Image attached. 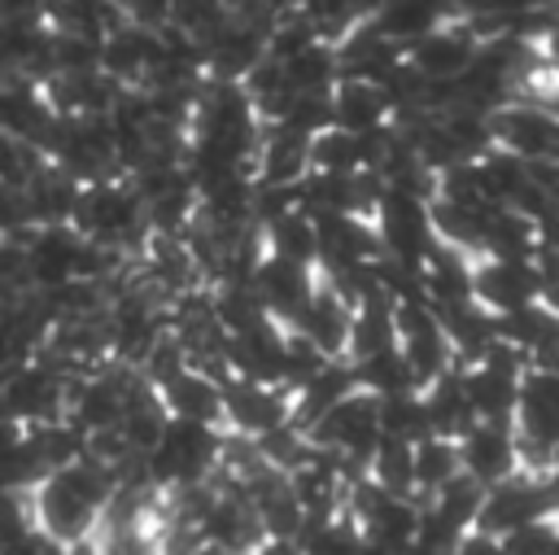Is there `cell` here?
Segmentation results:
<instances>
[{
    "mask_svg": "<svg viewBox=\"0 0 559 555\" xmlns=\"http://www.w3.org/2000/svg\"><path fill=\"white\" fill-rule=\"evenodd\" d=\"M114 489H118L114 472L83 454V459L66 463V468L48 472V476L26 494L31 520H35V529L48 533L52 542L79 551V546H87V542L100 533V516H105Z\"/></svg>",
    "mask_w": 559,
    "mask_h": 555,
    "instance_id": "1",
    "label": "cell"
},
{
    "mask_svg": "<svg viewBox=\"0 0 559 555\" xmlns=\"http://www.w3.org/2000/svg\"><path fill=\"white\" fill-rule=\"evenodd\" d=\"M70 227L83 240L109 245V249H118L127 258H140L148 236H153L144 201H140V192L131 188L127 175H109V179L83 184L79 201H74V214H70Z\"/></svg>",
    "mask_w": 559,
    "mask_h": 555,
    "instance_id": "2",
    "label": "cell"
},
{
    "mask_svg": "<svg viewBox=\"0 0 559 555\" xmlns=\"http://www.w3.org/2000/svg\"><path fill=\"white\" fill-rule=\"evenodd\" d=\"M218 463H223V428L192 424V420H170L166 433L157 437V446L144 454L148 485L162 494L214 481Z\"/></svg>",
    "mask_w": 559,
    "mask_h": 555,
    "instance_id": "3",
    "label": "cell"
},
{
    "mask_svg": "<svg viewBox=\"0 0 559 555\" xmlns=\"http://www.w3.org/2000/svg\"><path fill=\"white\" fill-rule=\"evenodd\" d=\"M306 437H310V446L336 454L354 476H362L371 450L380 446V398L367 389L345 393L323 420H314L306 428Z\"/></svg>",
    "mask_w": 559,
    "mask_h": 555,
    "instance_id": "4",
    "label": "cell"
},
{
    "mask_svg": "<svg viewBox=\"0 0 559 555\" xmlns=\"http://www.w3.org/2000/svg\"><path fill=\"white\" fill-rule=\"evenodd\" d=\"M493 149L524 166H559V114L537 101H507L489 114Z\"/></svg>",
    "mask_w": 559,
    "mask_h": 555,
    "instance_id": "5",
    "label": "cell"
},
{
    "mask_svg": "<svg viewBox=\"0 0 559 555\" xmlns=\"http://www.w3.org/2000/svg\"><path fill=\"white\" fill-rule=\"evenodd\" d=\"M371 223H376V236H380L384 258L397 262V267H406V271H419L428 262V253L437 249L428 201H419V197H406V192H389L384 188Z\"/></svg>",
    "mask_w": 559,
    "mask_h": 555,
    "instance_id": "6",
    "label": "cell"
},
{
    "mask_svg": "<svg viewBox=\"0 0 559 555\" xmlns=\"http://www.w3.org/2000/svg\"><path fill=\"white\" fill-rule=\"evenodd\" d=\"M393 323H397V350L415 376V385H432L437 376H445L450 367H459L454 350H450V336L437 319V310L424 302V297H411V302H397L393 306Z\"/></svg>",
    "mask_w": 559,
    "mask_h": 555,
    "instance_id": "7",
    "label": "cell"
},
{
    "mask_svg": "<svg viewBox=\"0 0 559 555\" xmlns=\"http://www.w3.org/2000/svg\"><path fill=\"white\" fill-rule=\"evenodd\" d=\"M66 406H70V376L52 371L39 358L13 367L0 385V411L13 415L22 428L66 420Z\"/></svg>",
    "mask_w": 559,
    "mask_h": 555,
    "instance_id": "8",
    "label": "cell"
},
{
    "mask_svg": "<svg viewBox=\"0 0 559 555\" xmlns=\"http://www.w3.org/2000/svg\"><path fill=\"white\" fill-rule=\"evenodd\" d=\"M546 516H559L546 476L515 472V476H507L502 485H489V489H485L476 529H480V533H493V538H507V533H515V529H524V524H537V520H546Z\"/></svg>",
    "mask_w": 559,
    "mask_h": 555,
    "instance_id": "9",
    "label": "cell"
},
{
    "mask_svg": "<svg viewBox=\"0 0 559 555\" xmlns=\"http://www.w3.org/2000/svg\"><path fill=\"white\" fill-rule=\"evenodd\" d=\"M542 267L533 262H515V258H476L472 267V302L480 310H489L493 319L524 310L533 302H542Z\"/></svg>",
    "mask_w": 559,
    "mask_h": 555,
    "instance_id": "10",
    "label": "cell"
},
{
    "mask_svg": "<svg viewBox=\"0 0 559 555\" xmlns=\"http://www.w3.org/2000/svg\"><path fill=\"white\" fill-rule=\"evenodd\" d=\"M284 424H293V393L284 385H258V380L223 385V428L231 437L258 441Z\"/></svg>",
    "mask_w": 559,
    "mask_h": 555,
    "instance_id": "11",
    "label": "cell"
},
{
    "mask_svg": "<svg viewBox=\"0 0 559 555\" xmlns=\"http://www.w3.org/2000/svg\"><path fill=\"white\" fill-rule=\"evenodd\" d=\"M349 323H354V302L319 271V284H314L310 302H306V306L297 310V319L284 323V328L301 332L323 358H345V354H349Z\"/></svg>",
    "mask_w": 559,
    "mask_h": 555,
    "instance_id": "12",
    "label": "cell"
},
{
    "mask_svg": "<svg viewBox=\"0 0 559 555\" xmlns=\"http://www.w3.org/2000/svg\"><path fill=\"white\" fill-rule=\"evenodd\" d=\"M459 463L463 476H472L476 485H502L507 476L524 472L520 468V446H515V428L511 424H472L459 437Z\"/></svg>",
    "mask_w": 559,
    "mask_h": 555,
    "instance_id": "13",
    "label": "cell"
},
{
    "mask_svg": "<svg viewBox=\"0 0 559 555\" xmlns=\"http://www.w3.org/2000/svg\"><path fill=\"white\" fill-rule=\"evenodd\" d=\"M476 48H480L476 31L454 17V22H445L441 31L424 35L419 44H411V48H406V66H411L424 83H454V79H463V70L472 66Z\"/></svg>",
    "mask_w": 559,
    "mask_h": 555,
    "instance_id": "14",
    "label": "cell"
},
{
    "mask_svg": "<svg viewBox=\"0 0 559 555\" xmlns=\"http://www.w3.org/2000/svg\"><path fill=\"white\" fill-rule=\"evenodd\" d=\"M319 227V271H354V267H371L384 258L376 223L362 214H328L314 219Z\"/></svg>",
    "mask_w": 559,
    "mask_h": 555,
    "instance_id": "15",
    "label": "cell"
},
{
    "mask_svg": "<svg viewBox=\"0 0 559 555\" xmlns=\"http://www.w3.org/2000/svg\"><path fill=\"white\" fill-rule=\"evenodd\" d=\"M253 293L258 302L266 306V315L275 323H293L297 310L310 302L314 284H319V267H301V262H288V258H275V253H262L258 271H253Z\"/></svg>",
    "mask_w": 559,
    "mask_h": 555,
    "instance_id": "16",
    "label": "cell"
},
{
    "mask_svg": "<svg viewBox=\"0 0 559 555\" xmlns=\"http://www.w3.org/2000/svg\"><path fill=\"white\" fill-rule=\"evenodd\" d=\"M26 245V267H31V288L48 293L61 288L70 280H79V253H83V236L70 223L57 227H31Z\"/></svg>",
    "mask_w": 559,
    "mask_h": 555,
    "instance_id": "17",
    "label": "cell"
},
{
    "mask_svg": "<svg viewBox=\"0 0 559 555\" xmlns=\"http://www.w3.org/2000/svg\"><path fill=\"white\" fill-rule=\"evenodd\" d=\"M162 48H166L162 31H148V26H131L127 22V26H118V31H109L100 39V70L118 87H140L153 74V66L162 61Z\"/></svg>",
    "mask_w": 559,
    "mask_h": 555,
    "instance_id": "18",
    "label": "cell"
},
{
    "mask_svg": "<svg viewBox=\"0 0 559 555\" xmlns=\"http://www.w3.org/2000/svg\"><path fill=\"white\" fill-rule=\"evenodd\" d=\"M328 101H332V127H341L349 135H367V131H380L393 122V101L371 79H336Z\"/></svg>",
    "mask_w": 559,
    "mask_h": 555,
    "instance_id": "19",
    "label": "cell"
},
{
    "mask_svg": "<svg viewBox=\"0 0 559 555\" xmlns=\"http://www.w3.org/2000/svg\"><path fill=\"white\" fill-rule=\"evenodd\" d=\"M306 175H310V140L288 127H262V140L253 153V184L297 188Z\"/></svg>",
    "mask_w": 559,
    "mask_h": 555,
    "instance_id": "20",
    "label": "cell"
},
{
    "mask_svg": "<svg viewBox=\"0 0 559 555\" xmlns=\"http://www.w3.org/2000/svg\"><path fill=\"white\" fill-rule=\"evenodd\" d=\"M393 48H411L424 35L441 31L445 22H454V4L450 0H384L371 17H367Z\"/></svg>",
    "mask_w": 559,
    "mask_h": 555,
    "instance_id": "21",
    "label": "cell"
},
{
    "mask_svg": "<svg viewBox=\"0 0 559 555\" xmlns=\"http://www.w3.org/2000/svg\"><path fill=\"white\" fill-rule=\"evenodd\" d=\"M170 411V420H192V424H210L223 428V385L210 380L197 367H179L175 376H166L162 385H153Z\"/></svg>",
    "mask_w": 559,
    "mask_h": 555,
    "instance_id": "22",
    "label": "cell"
},
{
    "mask_svg": "<svg viewBox=\"0 0 559 555\" xmlns=\"http://www.w3.org/2000/svg\"><path fill=\"white\" fill-rule=\"evenodd\" d=\"M419 398H424L432 437H450V441H459V437L476 424L472 402H467V389H463V367H450L445 376H437L432 385H424Z\"/></svg>",
    "mask_w": 559,
    "mask_h": 555,
    "instance_id": "23",
    "label": "cell"
},
{
    "mask_svg": "<svg viewBox=\"0 0 559 555\" xmlns=\"http://www.w3.org/2000/svg\"><path fill=\"white\" fill-rule=\"evenodd\" d=\"M79 179H70L61 166L44 162V170L22 188L26 192V205H31V223L35 227H57V223H70L74 214V201H79Z\"/></svg>",
    "mask_w": 559,
    "mask_h": 555,
    "instance_id": "24",
    "label": "cell"
},
{
    "mask_svg": "<svg viewBox=\"0 0 559 555\" xmlns=\"http://www.w3.org/2000/svg\"><path fill=\"white\" fill-rule=\"evenodd\" d=\"M262 245L275 258H288V262H301V267H319V227L301 205H293L280 219H271L262 227Z\"/></svg>",
    "mask_w": 559,
    "mask_h": 555,
    "instance_id": "25",
    "label": "cell"
},
{
    "mask_svg": "<svg viewBox=\"0 0 559 555\" xmlns=\"http://www.w3.org/2000/svg\"><path fill=\"white\" fill-rule=\"evenodd\" d=\"M210 302H214V319H218V328L227 336H236V332L258 328V323L271 319L249 280H218V284H210Z\"/></svg>",
    "mask_w": 559,
    "mask_h": 555,
    "instance_id": "26",
    "label": "cell"
},
{
    "mask_svg": "<svg viewBox=\"0 0 559 555\" xmlns=\"http://www.w3.org/2000/svg\"><path fill=\"white\" fill-rule=\"evenodd\" d=\"M463 472L459 463V441L450 437H424L415 441V498H432L441 485H450Z\"/></svg>",
    "mask_w": 559,
    "mask_h": 555,
    "instance_id": "27",
    "label": "cell"
},
{
    "mask_svg": "<svg viewBox=\"0 0 559 555\" xmlns=\"http://www.w3.org/2000/svg\"><path fill=\"white\" fill-rule=\"evenodd\" d=\"M362 476H367L371 485H380L384 494L415 498V446L380 437V446L371 450V459H367V472H362Z\"/></svg>",
    "mask_w": 559,
    "mask_h": 555,
    "instance_id": "28",
    "label": "cell"
},
{
    "mask_svg": "<svg viewBox=\"0 0 559 555\" xmlns=\"http://www.w3.org/2000/svg\"><path fill=\"white\" fill-rule=\"evenodd\" d=\"M354 380H358V389H367V393H376V398H393V393H415V389H419L397 345L358 358V363H354Z\"/></svg>",
    "mask_w": 559,
    "mask_h": 555,
    "instance_id": "29",
    "label": "cell"
},
{
    "mask_svg": "<svg viewBox=\"0 0 559 555\" xmlns=\"http://www.w3.org/2000/svg\"><path fill=\"white\" fill-rule=\"evenodd\" d=\"M480 503H485V485H476V481L463 476V472H459L450 485H441L432 498H424V507H428L437 520H445L450 529H459V533H472V529H476Z\"/></svg>",
    "mask_w": 559,
    "mask_h": 555,
    "instance_id": "30",
    "label": "cell"
},
{
    "mask_svg": "<svg viewBox=\"0 0 559 555\" xmlns=\"http://www.w3.org/2000/svg\"><path fill=\"white\" fill-rule=\"evenodd\" d=\"M310 170H319V175H358V170H367L362 135H349L341 127H328V131L310 135Z\"/></svg>",
    "mask_w": 559,
    "mask_h": 555,
    "instance_id": "31",
    "label": "cell"
},
{
    "mask_svg": "<svg viewBox=\"0 0 559 555\" xmlns=\"http://www.w3.org/2000/svg\"><path fill=\"white\" fill-rule=\"evenodd\" d=\"M297 546H301V555H367V542L345 511L332 520H306Z\"/></svg>",
    "mask_w": 559,
    "mask_h": 555,
    "instance_id": "32",
    "label": "cell"
},
{
    "mask_svg": "<svg viewBox=\"0 0 559 555\" xmlns=\"http://www.w3.org/2000/svg\"><path fill=\"white\" fill-rule=\"evenodd\" d=\"M380 437H389V441H406V446H415V441L432 437L419 389H415V393L380 398Z\"/></svg>",
    "mask_w": 559,
    "mask_h": 555,
    "instance_id": "33",
    "label": "cell"
},
{
    "mask_svg": "<svg viewBox=\"0 0 559 555\" xmlns=\"http://www.w3.org/2000/svg\"><path fill=\"white\" fill-rule=\"evenodd\" d=\"M227 0H170V17H166V31L192 39L197 48H205L218 26L227 22Z\"/></svg>",
    "mask_w": 559,
    "mask_h": 555,
    "instance_id": "34",
    "label": "cell"
},
{
    "mask_svg": "<svg viewBox=\"0 0 559 555\" xmlns=\"http://www.w3.org/2000/svg\"><path fill=\"white\" fill-rule=\"evenodd\" d=\"M44 162H48V157H44L35 144H26V140H17V135L0 131V184L26 188V184L44 170Z\"/></svg>",
    "mask_w": 559,
    "mask_h": 555,
    "instance_id": "35",
    "label": "cell"
},
{
    "mask_svg": "<svg viewBox=\"0 0 559 555\" xmlns=\"http://www.w3.org/2000/svg\"><path fill=\"white\" fill-rule=\"evenodd\" d=\"M502 555H559V516L524 524L502 538Z\"/></svg>",
    "mask_w": 559,
    "mask_h": 555,
    "instance_id": "36",
    "label": "cell"
},
{
    "mask_svg": "<svg viewBox=\"0 0 559 555\" xmlns=\"http://www.w3.org/2000/svg\"><path fill=\"white\" fill-rule=\"evenodd\" d=\"M118 9L131 26H148V31H166L170 17V0H118Z\"/></svg>",
    "mask_w": 559,
    "mask_h": 555,
    "instance_id": "37",
    "label": "cell"
},
{
    "mask_svg": "<svg viewBox=\"0 0 559 555\" xmlns=\"http://www.w3.org/2000/svg\"><path fill=\"white\" fill-rule=\"evenodd\" d=\"M454 555H502V538H493V533H480V529H472V533H463V538H459Z\"/></svg>",
    "mask_w": 559,
    "mask_h": 555,
    "instance_id": "38",
    "label": "cell"
},
{
    "mask_svg": "<svg viewBox=\"0 0 559 555\" xmlns=\"http://www.w3.org/2000/svg\"><path fill=\"white\" fill-rule=\"evenodd\" d=\"M22 437H26V428H22L13 415H4V411H0V459H4Z\"/></svg>",
    "mask_w": 559,
    "mask_h": 555,
    "instance_id": "39",
    "label": "cell"
},
{
    "mask_svg": "<svg viewBox=\"0 0 559 555\" xmlns=\"http://www.w3.org/2000/svg\"><path fill=\"white\" fill-rule=\"evenodd\" d=\"M253 555H301V546H297V542H288V538H266Z\"/></svg>",
    "mask_w": 559,
    "mask_h": 555,
    "instance_id": "40",
    "label": "cell"
},
{
    "mask_svg": "<svg viewBox=\"0 0 559 555\" xmlns=\"http://www.w3.org/2000/svg\"><path fill=\"white\" fill-rule=\"evenodd\" d=\"M546 485H550V498H555V507H559V463L550 468V476H546Z\"/></svg>",
    "mask_w": 559,
    "mask_h": 555,
    "instance_id": "41",
    "label": "cell"
},
{
    "mask_svg": "<svg viewBox=\"0 0 559 555\" xmlns=\"http://www.w3.org/2000/svg\"><path fill=\"white\" fill-rule=\"evenodd\" d=\"M358 4H362V17H371V13H376L384 0H358Z\"/></svg>",
    "mask_w": 559,
    "mask_h": 555,
    "instance_id": "42",
    "label": "cell"
}]
</instances>
